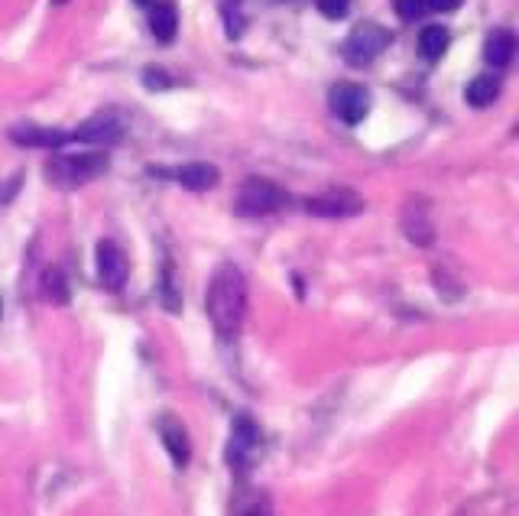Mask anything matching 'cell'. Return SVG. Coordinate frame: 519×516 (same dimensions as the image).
Segmentation results:
<instances>
[{
	"instance_id": "obj_5",
	"label": "cell",
	"mask_w": 519,
	"mask_h": 516,
	"mask_svg": "<svg viewBox=\"0 0 519 516\" xmlns=\"http://www.w3.org/2000/svg\"><path fill=\"white\" fill-rule=\"evenodd\" d=\"M387 46H390V30H383L380 23H361V26H354L348 39H344V59L351 65H367Z\"/></svg>"
},
{
	"instance_id": "obj_22",
	"label": "cell",
	"mask_w": 519,
	"mask_h": 516,
	"mask_svg": "<svg viewBox=\"0 0 519 516\" xmlns=\"http://www.w3.org/2000/svg\"><path fill=\"white\" fill-rule=\"evenodd\" d=\"M315 4H318V10H322L328 20H341L344 13H348L351 0H315Z\"/></svg>"
},
{
	"instance_id": "obj_12",
	"label": "cell",
	"mask_w": 519,
	"mask_h": 516,
	"mask_svg": "<svg viewBox=\"0 0 519 516\" xmlns=\"http://www.w3.org/2000/svg\"><path fill=\"white\" fill-rule=\"evenodd\" d=\"M69 134L78 143H117L124 137V124L117 121L114 114H98V117H88V121L78 124L75 130H69Z\"/></svg>"
},
{
	"instance_id": "obj_27",
	"label": "cell",
	"mask_w": 519,
	"mask_h": 516,
	"mask_svg": "<svg viewBox=\"0 0 519 516\" xmlns=\"http://www.w3.org/2000/svg\"><path fill=\"white\" fill-rule=\"evenodd\" d=\"M52 4H65V0H52Z\"/></svg>"
},
{
	"instance_id": "obj_17",
	"label": "cell",
	"mask_w": 519,
	"mask_h": 516,
	"mask_svg": "<svg viewBox=\"0 0 519 516\" xmlns=\"http://www.w3.org/2000/svg\"><path fill=\"white\" fill-rule=\"evenodd\" d=\"M156 293H159V302H163L166 312H179V309H182V286H179V280H176V267H172L169 257H166V263H163V273H159Z\"/></svg>"
},
{
	"instance_id": "obj_20",
	"label": "cell",
	"mask_w": 519,
	"mask_h": 516,
	"mask_svg": "<svg viewBox=\"0 0 519 516\" xmlns=\"http://www.w3.org/2000/svg\"><path fill=\"white\" fill-rule=\"evenodd\" d=\"M393 7L399 13V20L412 23V20H419L425 13V0H393Z\"/></svg>"
},
{
	"instance_id": "obj_7",
	"label": "cell",
	"mask_w": 519,
	"mask_h": 516,
	"mask_svg": "<svg viewBox=\"0 0 519 516\" xmlns=\"http://www.w3.org/2000/svg\"><path fill=\"white\" fill-rule=\"evenodd\" d=\"M305 211L318 218H351L364 211V198L354 189H328L315 198H305Z\"/></svg>"
},
{
	"instance_id": "obj_21",
	"label": "cell",
	"mask_w": 519,
	"mask_h": 516,
	"mask_svg": "<svg viewBox=\"0 0 519 516\" xmlns=\"http://www.w3.org/2000/svg\"><path fill=\"white\" fill-rule=\"evenodd\" d=\"M143 85L150 88V91H163V88L172 85V78H169L163 69H156V65H150V69L143 72Z\"/></svg>"
},
{
	"instance_id": "obj_26",
	"label": "cell",
	"mask_w": 519,
	"mask_h": 516,
	"mask_svg": "<svg viewBox=\"0 0 519 516\" xmlns=\"http://www.w3.org/2000/svg\"><path fill=\"white\" fill-rule=\"evenodd\" d=\"M0 319H4V302H0Z\"/></svg>"
},
{
	"instance_id": "obj_10",
	"label": "cell",
	"mask_w": 519,
	"mask_h": 516,
	"mask_svg": "<svg viewBox=\"0 0 519 516\" xmlns=\"http://www.w3.org/2000/svg\"><path fill=\"white\" fill-rule=\"evenodd\" d=\"M150 172L159 179L179 182L182 189H192V192L215 189L218 179H221L218 166H211V163H182V166H172V169H150Z\"/></svg>"
},
{
	"instance_id": "obj_9",
	"label": "cell",
	"mask_w": 519,
	"mask_h": 516,
	"mask_svg": "<svg viewBox=\"0 0 519 516\" xmlns=\"http://www.w3.org/2000/svg\"><path fill=\"white\" fill-rule=\"evenodd\" d=\"M156 432H159V439H163V448L169 452L172 465H176L179 471L189 468V461H192V439H189V429H185L176 416L163 413V416L156 419Z\"/></svg>"
},
{
	"instance_id": "obj_1",
	"label": "cell",
	"mask_w": 519,
	"mask_h": 516,
	"mask_svg": "<svg viewBox=\"0 0 519 516\" xmlns=\"http://www.w3.org/2000/svg\"><path fill=\"white\" fill-rule=\"evenodd\" d=\"M205 312L221 341H234L241 335V325L247 319V280L241 267L221 263L215 270L205 293Z\"/></svg>"
},
{
	"instance_id": "obj_19",
	"label": "cell",
	"mask_w": 519,
	"mask_h": 516,
	"mask_svg": "<svg viewBox=\"0 0 519 516\" xmlns=\"http://www.w3.org/2000/svg\"><path fill=\"white\" fill-rule=\"evenodd\" d=\"M451 43V33L445 30V26H425V30L419 33V52L429 62L435 59H442L445 56V49Z\"/></svg>"
},
{
	"instance_id": "obj_8",
	"label": "cell",
	"mask_w": 519,
	"mask_h": 516,
	"mask_svg": "<svg viewBox=\"0 0 519 516\" xmlns=\"http://www.w3.org/2000/svg\"><path fill=\"white\" fill-rule=\"evenodd\" d=\"M95 267H98V280L108 293H121L127 286V273H130L127 254L114 241H108V237H104L95 250Z\"/></svg>"
},
{
	"instance_id": "obj_13",
	"label": "cell",
	"mask_w": 519,
	"mask_h": 516,
	"mask_svg": "<svg viewBox=\"0 0 519 516\" xmlns=\"http://www.w3.org/2000/svg\"><path fill=\"white\" fill-rule=\"evenodd\" d=\"M403 231H406L409 241L419 244V247H429L435 241V224H432V215H429V208H425L422 198H412V202L406 205Z\"/></svg>"
},
{
	"instance_id": "obj_2",
	"label": "cell",
	"mask_w": 519,
	"mask_h": 516,
	"mask_svg": "<svg viewBox=\"0 0 519 516\" xmlns=\"http://www.w3.org/2000/svg\"><path fill=\"white\" fill-rule=\"evenodd\" d=\"M263 448V432L254 422V416L237 413L231 422V435H228V448H224V461H228L231 471H250V465L257 461Z\"/></svg>"
},
{
	"instance_id": "obj_23",
	"label": "cell",
	"mask_w": 519,
	"mask_h": 516,
	"mask_svg": "<svg viewBox=\"0 0 519 516\" xmlns=\"http://www.w3.org/2000/svg\"><path fill=\"white\" fill-rule=\"evenodd\" d=\"M464 0H425V13H451L458 10Z\"/></svg>"
},
{
	"instance_id": "obj_18",
	"label": "cell",
	"mask_w": 519,
	"mask_h": 516,
	"mask_svg": "<svg viewBox=\"0 0 519 516\" xmlns=\"http://www.w3.org/2000/svg\"><path fill=\"white\" fill-rule=\"evenodd\" d=\"M500 95V82L494 75H477L471 78V85L464 88V101L471 104V108H487V104H494Z\"/></svg>"
},
{
	"instance_id": "obj_6",
	"label": "cell",
	"mask_w": 519,
	"mask_h": 516,
	"mask_svg": "<svg viewBox=\"0 0 519 516\" xmlns=\"http://www.w3.org/2000/svg\"><path fill=\"white\" fill-rule=\"evenodd\" d=\"M328 104L335 111L338 121L344 124H361L367 111H370V95L364 85H354V82H338L335 88L328 91Z\"/></svg>"
},
{
	"instance_id": "obj_15",
	"label": "cell",
	"mask_w": 519,
	"mask_h": 516,
	"mask_svg": "<svg viewBox=\"0 0 519 516\" xmlns=\"http://www.w3.org/2000/svg\"><path fill=\"white\" fill-rule=\"evenodd\" d=\"M516 52V36L510 30H490L487 39H484V59L494 65V69H503V65H510Z\"/></svg>"
},
{
	"instance_id": "obj_3",
	"label": "cell",
	"mask_w": 519,
	"mask_h": 516,
	"mask_svg": "<svg viewBox=\"0 0 519 516\" xmlns=\"http://www.w3.org/2000/svg\"><path fill=\"white\" fill-rule=\"evenodd\" d=\"M289 205V195L286 189H279L276 182L270 179H260V176H250L241 182L234 198V208L241 211L247 218H257V215H270V211H279Z\"/></svg>"
},
{
	"instance_id": "obj_25",
	"label": "cell",
	"mask_w": 519,
	"mask_h": 516,
	"mask_svg": "<svg viewBox=\"0 0 519 516\" xmlns=\"http://www.w3.org/2000/svg\"><path fill=\"white\" fill-rule=\"evenodd\" d=\"M137 4H143V7H150V0H137Z\"/></svg>"
},
{
	"instance_id": "obj_4",
	"label": "cell",
	"mask_w": 519,
	"mask_h": 516,
	"mask_svg": "<svg viewBox=\"0 0 519 516\" xmlns=\"http://www.w3.org/2000/svg\"><path fill=\"white\" fill-rule=\"evenodd\" d=\"M104 169H108V156H101V153L56 156V160L46 166V179L56 182V185H65V189H72V185L98 179Z\"/></svg>"
},
{
	"instance_id": "obj_24",
	"label": "cell",
	"mask_w": 519,
	"mask_h": 516,
	"mask_svg": "<svg viewBox=\"0 0 519 516\" xmlns=\"http://www.w3.org/2000/svg\"><path fill=\"white\" fill-rule=\"evenodd\" d=\"M241 516H273V510H270V504H266V500H257V504H250Z\"/></svg>"
},
{
	"instance_id": "obj_14",
	"label": "cell",
	"mask_w": 519,
	"mask_h": 516,
	"mask_svg": "<svg viewBox=\"0 0 519 516\" xmlns=\"http://www.w3.org/2000/svg\"><path fill=\"white\" fill-rule=\"evenodd\" d=\"M150 30L159 43H172L179 30V10L172 0H159V4H150Z\"/></svg>"
},
{
	"instance_id": "obj_11",
	"label": "cell",
	"mask_w": 519,
	"mask_h": 516,
	"mask_svg": "<svg viewBox=\"0 0 519 516\" xmlns=\"http://www.w3.org/2000/svg\"><path fill=\"white\" fill-rule=\"evenodd\" d=\"M10 140L17 147H33V150H59L65 143H72L69 130H56V127H36V124H20L10 127Z\"/></svg>"
},
{
	"instance_id": "obj_16",
	"label": "cell",
	"mask_w": 519,
	"mask_h": 516,
	"mask_svg": "<svg viewBox=\"0 0 519 516\" xmlns=\"http://www.w3.org/2000/svg\"><path fill=\"white\" fill-rule=\"evenodd\" d=\"M39 293H43L49 306H69V299H72L69 280H65V273L59 267H46L43 280H39Z\"/></svg>"
}]
</instances>
